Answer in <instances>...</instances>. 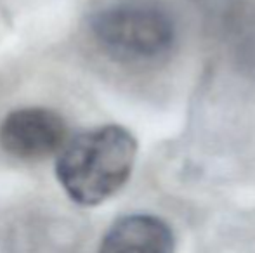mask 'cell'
Here are the masks:
<instances>
[{"instance_id":"obj_3","label":"cell","mask_w":255,"mask_h":253,"mask_svg":"<svg viewBox=\"0 0 255 253\" xmlns=\"http://www.w3.org/2000/svg\"><path fill=\"white\" fill-rule=\"evenodd\" d=\"M68 141L66 120L51 108H17L0 122V148L23 162L59 155Z\"/></svg>"},{"instance_id":"obj_2","label":"cell","mask_w":255,"mask_h":253,"mask_svg":"<svg viewBox=\"0 0 255 253\" xmlns=\"http://www.w3.org/2000/svg\"><path fill=\"white\" fill-rule=\"evenodd\" d=\"M89 28L99 47L125 64L161 61L177 40L174 16L158 0H117L96 10Z\"/></svg>"},{"instance_id":"obj_4","label":"cell","mask_w":255,"mask_h":253,"mask_svg":"<svg viewBox=\"0 0 255 253\" xmlns=\"http://www.w3.org/2000/svg\"><path fill=\"white\" fill-rule=\"evenodd\" d=\"M174 233L163 219L149 213H132L111 224L98 253H174Z\"/></svg>"},{"instance_id":"obj_1","label":"cell","mask_w":255,"mask_h":253,"mask_svg":"<svg viewBox=\"0 0 255 253\" xmlns=\"http://www.w3.org/2000/svg\"><path fill=\"white\" fill-rule=\"evenodd\" d=\"M135 156L137 141L125 127L91 128L70 139L57 155V182L73 203L98 206L128 182Z\"/></svg>"}]
</instances>
